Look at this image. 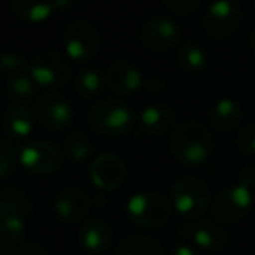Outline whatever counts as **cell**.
I'll return each instance as SVG.
<instances>
[{
    "mask_svg": "<svg viewBox=\"0 0 255 255\" xmlns=\"http://www.w3.org/2000/svg\"><path fill=\"white\" fill-rule=\"evenodd\" d=\"M170 147L175 159L185 166H201L213 152L208 128L198 121H185L171 131Z\"/></svg>",
    "mask_w": 255,
    "mask_h": 255,
    "instance_id": "6da1fadb",
    "label": "cell"
},
{
    "mask_svg": "<svg viewBox=\"0 0 255 255\" xmlns=\"http://www.w3.org/2000/svg\"><path fill=\"white\" fill-rule=\"evenodd\" d=\"M254 184L255 170L248 168L241 173L240 180L229 187L222 189L213 201V217L219 222L236 224L243 219L254 203Z\"/></svg>",
    "mask_w": 255,
    "mask_h": 255,
    "instance_id": "7a4b0ae2",
    "label": "cell"
},
{
    "mask_svg": "<svg viewBox=\"0 0 255 255\" xmlns=\"http://www.w3.org/2000/svg\"><path fill=\"white\" fill-rule=\"evenodd\" d=\"M89 126L100 136L117 138L131 129L135 123V114L131 107L119 98L98 100L89 110Z\"/></svg>",
    "mask_w": 255,
    "mask_h": 255,
    "instance_id": "3957f363",
    "label": "cell"
},
{
    "mask_svg": "<svg viewBox=\"0 0 255 255\" xmlns=\"http://www.w3.org/2000/svg\"><path fill=\"white\" fill-rule=\"evenodd\" d=\"M28 198L19 189L7 187L0 192V240L9 248L21 245L26 234Z\"/></svg>",
    "mask_w": 255,
    "mask_h": 255,
    "instance_id": "277c9868",
    "label": "cell"
},
{
    "mask_svg": "<svg viewBox=\"0 0 255 255\" xmlns=\"http://www.w3.org/2000/svg\"><path fill=\"white\" fill-rule=\"evenodd\" d=\"M171 201L156 191L136 192L126 205L128 219L142 229H159L166 226L171 219Z\"/></svg>",
    "mask_w": 255,
    "mask_h": 255,
    "instance_id": "5b68a950",
    "label": "cell"
},
{
    "mask_svg": "<svg viewBox=\"0 0 255 255\" xmlns=\"http://www.w3.org/2000/svg\"><path fill=\"white\" fill-rule=\"evenodd\" d=\"M171 205L173 210L187 219H198L206 212L210 205V189L199 177H180L171 187Z\"/></svg>",
    "mask_w": 255,
    "mask_h": 255,
    "instance_id": "8992f818",
    "label": "cell"
},
{
    "mask_svg": "<svg viewBox=\"0 0 255 255\" xmlns=\"http://www.w3.org/2000/svg\"><path fill=\"white\" fill-rule=\"evenodd\" d=\"M28 72L37 86L47 89L65 88L70 81V63L54 49H42L28 61Z\"/></svg>",
    "mask_w": 255,
    "mask_h": 255,
    "instance_id": "52a82bcc",
    "label": "cell"
},
{
    "mask_svg": "<svg viewBox=\"0 0 255 255\" xmlns=\"http://www.w3.org/2000/svg\"><path fill=\"white\" fill-rule=\"evenodd\" d=\"M243 12L236 0H215L205 12L203 26L212 39H229L240 30Z\"/></svg>",
    "mask_w": 255,
    "mask_h": 255,
    "instance_id": "ba28073f",
    "label": "cell"
},
{
    "mask_svg": "<svg viewBox=\"0 0 255 255\" xmlns=\"http://www.w3.org/2000/svg\"><path fill=\"white\" fill-rule=\"evenodd\" d=\"M19 163L30 173L47 177L56 173L63 164V154L54 143L46 140H30L26 145L21 147Z\"/></svg>",
    "mask_w": 255,
    "mask_h": 255,
    "instance_id": "9c48e42d",
    "label": "cell"
},
{
    "mask_svg": "<svg viewBox=\"0 0 255 255\" xmlns=\"http://www.w3.org/2000/svg\"><path fill=\"white\" fill-rule=\"evenodd\" d=\"M63 46L68 58L75 61H89L98 54L100 33L93 23L75 19L65 30Z\"/></svg>",
    "mask_w": 255,
    "mask_h": 255,
    "instance_id": "30bf717a",
    "label": "cell"
},
{
    "mask_svg": "<svg viewBox=\"0 0 255 255\" xmlns=\"http://www.w3.org/2000/svg\"><path fill=\"white\" fill-rule=\"evenodd\" d=\"M35 116L40 126L47 131H61L72 123V103L60 93H46L35 105Z\"/></svg>",
    "mask_w": 255,
    "mask_h": 255,
    "instance_id": "8fae6325",
    "label": "cell"
},
{
    "mask_svg": "<svg viewBox=\"0 0 255 255\" xmlns=\"http://www.w3.org/2000/svg\"><path fill=\"white\" fill-rule=\"evenodd\" d=\"M180 40V30L177 23L163 16L147 19L140 30V42L145 49L161 53L175 47Z\"/></svg>",
    "mask_w": 255,
    "mask_h": 255,
    "instance_id": "7c38bea8",
    "label": "cell"
},
{
    "mask_svg": "<svg viewBox=\"0 0 255 255\" xmlns=\"http://www.w3.org/2000/svg\"><path fill=\"white\" fill-rule=\"evenodd\" d=\"M182 238L194 248L205 252H219L227 245V233L213 220H194L180 227Z\"/></svg>",
    "mask_w": 255,
    "mask_h": 255,
    "instance_id": "4fadbf2b",
    "label": "cell"
},
{
    "mask_svg": "<svg viewBox=\"0 0 255 255\" xmlns=\"http://www.w3.org/2000/svg\"><path fill=\"white\" fill-rule=\"evenodd\" d=\"M91 180L100 191L112 192L123 185L126 178V166L124 161L116 154H102L91 164Z\"/></svg>",
    "mask_w": 255,
    "mask_h": 255,
    "instance_id": "5bb4252c",
    "label": "cell"
},
{
    "mask_svg": "<svg viewBox=\"0 0 255 255\" xmlns=\"http://www.w3.org/2000/svg\"><path fill=\"white\" fill-rule=\"evenodd\" d=\"M54 212L65 224H79L91 212V199L82 189L67 187L56 196Z\"/></svg>",
    "mask_w": 255,
    "mask_h": 255,
    "instance_id": "9a60e30c",
    "label": "cell"
},
{
    "mask_svg": "<svg viewBox=\"0 0 255 255\" xmlns=\"http://www.w3.org/2000/svg\"><path fill=\"white\" fill-rule=\"evenodd\" d=\"M105 86L117 96H129L143 84L142 74L135 65L128 61H114L105 72Z\"/></svg>",
    "mask_w": 255,
    "mask_h": 255,
    "instance_id": "2e32d148",
    "label": "cell"
},
{
    "mask_svg": "<svg viewBox=\"0 0 255 255\" xmlns=\"http://www.w3.org/2000/svg\"><path fill=\"white\" fill-rule=\"evenodd\" d=\"M243 110L233 98H220L212 105L208 112L210 126L219 133H231L241 128Z\"/></svg>",
    "mask_w": 255,
    "mask_h": 255,
    "instance_id": "e0dca14e",
    "label": "cell"
},
{
    "mask_svg": "<svg viewBox=\"0 0 255 255\" xmlns=\"http://www.w3.org/2000/svg\"><path fill=\"white\" fill-rule=\"evenodd\" d=\"M79 243L88 255H100L112 243V229L103 219H89L79 231Z\"/></svg>",
    "mask_w": 255,
    "mask_h": 255,
    "instance_id": "ac0fdd59",
    "label": "cell"
},
{
    "mask_svg": "<svg viewBox=\"0 0 255 255\" xmlns=\"http://www.w3.org/2000/svg\"><path fill=\"white\" fill-rule=\"evenodd\" d=\"M138 123L143 131L152 136H164L177 128L175 126V112L171 110V107L161 105V103L143 107L138 116Z\"/></svg>",
    "mask_w": 255,
    "mask_h": 255,
    "instance_id": "d6986e66",
    "label": "cell"
},
{
    "mask_svg": "<svg viewBox=\"0 0 255 255\" xmlns=\"http://www.w3.org/2000/svg\"><path fill=\"white\" fill-rule=\"evenodd\" d=\"M2 128L12 140H25L33 129V116L23 103H14L5 110L2 117Z\"/></svg>",
    "mask_w": 255,
    "mask_h": 255,
    "instance_id": "ffe728a7",
    "label": "cell"
},
{
    "mask_svg": "<svg viewBox=\"0 0 255 255\" xmlns=\"http://www.w3.org/2000/svg\"><path fill=\"white\" fill-rule=\"evenodd\" d=\"M11 9L21 21L37 25L51 18L54 11V0H11Z\"/></svg>",
    "mask_w": 255,
    "mask_h": 255,
    "instance_id": "44dd1931",
    "label": "cell"
},
{
    "mask_svg": "<svg viewBox=\"0 0 255 255\" xmlns=\"http://www.w3.org/2000/svg\"><path fill=\"white\" fill-rule=\"evenodd\" d=\"M112 255H164V248L159 240L147 234H133L123 240Z\"/></svg>",
    "mask_w": 255,
    "mask_h": 255,
    "instance_id": "7402d4cb",
    "label": "cell"
},
{
    "mask_svg": "<svg viewBox=\"0 0 255 255\" xmlns=\"http://www.w3.org/2000/svg\"><path fill=\"white\" fill-rule=\"evenodd\" d=\"M177 61L180 65V68L189 74H198V72L205 70L206 63H208V56L203 46H199L198 42H184L178 51Z\"/></svg>",
    "mask_w": 255,
    "mask_h": 255,
    "instance_id": "603a6c76",
    "label": "cell"
},
{
    "mask_svg": "<svg viewBox=\"0 0 255 255\" xmlns=\"http://www.w3.org/2000/svg\"><path fill=\"white\" fill-rule=\"evenodd\" d=\"M5 89L14 100L23 102V100H30L35 96L37 84L30 75V72H21V74L5 79Z\"/></svg>",
    "mask_w": 255,
    "mask_h": 255,
    "instance_id": "cb8c5ba5",
    "label": "cell"
},
{
    "mask_svg": "<svg viewBox=\"0 0 255 255\" xmlns=\"http://www.w3.org/2000/svg\"><path fill=\"white\" fill-rule=\"evenodd\" d=\"M103 84L105 81H103L102 74L93 67L82 68L75 79V89L82 98H95L96 95H100Z\"/></svg>",
    "mask_w": 255,
    "mask_h": 255,
    "instance_id": "d4e9b609",
    "label": "cell"
},
{
    "mask_svg": "<svg viewBox=\"0 0 255 255\" xmlns=\"http://www.w3.org/2000/svg\"><path fill=\"white\" fill-rule=\"evenodd\" d=\"M65 152L70 156L72 161L75 163H84L89 156H91L93 149L91 143H89L88 136L84 135L82 131H74L68 133V136L65 138Z\"/></svg>",
    "mask_w": 255,
    "mask_h": 255,
    "instance_id": "484cf974",
    "label": "cell"
},
{
    "mask_svg": "<svg viewBox=\"0 0 255 255\" xmlns=\"http://www.w3.org/2000/svg\"><path fill=\"white\" fill-rule=\"evenodd\" d=\"M21 72H28V63H25L18 53H2L0 54V74L7 79Z\"/></svg>",
    "mask_w": 255,
    "mask_h": 255,
    "instance_id": "4316f807",
    "label": "cell"
},
{
    "mask_svg": "<svg viewBox=\"0 0 255 255\" xmlns=\"http://www.w3.org/2000/svg\"><path fill=\"white\" fill-rule=\"evenodd\" d=\"M236 147L245 156L255 157V123L245 124L236 133Z\"/></svg>",
    "mask_w": 255,
    "mask_h": 255,
    "instance_id": "83f0119b",
    "label": "cell"
},
{
    "mask_svg": "<svg viewBox=\"0 0 255 255\" xmlns=\"http://www.w3.org/2000/svg\"><path fill=\"white\" fill-rule=\"evenodd\" d=\"M14 149L7 140L0 138V178H5L14 170Z\"/></svg>",
    "mask_w": 255,
    "mask_h": 255,
    "instance_id": "f1b7e54d",
    "label": "cell"
},
{
    "mask_svg": "<svg viewBox=\"0 0 255 255\" xmlns=\"http://www.w3.org/2000/svg\"><path fill=\"white\" fill-rule=\"evenodd\" d=\"M163 4L166 5L168 11L175 12V14L187 16L199 7L201 0H163Z\"/></svg>",
    "mask_w": 255,
    "mask_h": 255,
    "instance_id": "f546056e",
    "label": "cell"
},
{
    "mask_svg": "<svg viewBox=\"0 0 255 255\" xmlns=\"http://www.w3.org/2000/svg\"><path fill=\"white\" fill-rule=\"evenodd\" d=\"M12 255H49L46 250V247H42L40 243H35V241H26V243H21L14 248Z\"/></svg>",
    "mask_w": 255,
    "mask_h": 255,
    "instance_id": "4dcf8cb0",
    "label": "cell"
},
{
    "mask_svg": "<svg viewBox=\"0 0 255 255\" xmlns=\"http://www.w3.org/2000/svg\"><path fill=\"white\" fill-rule=\"evenodd\" d=\"M171 255H199V254H198V248H194L192 245L182 243V245H177V247L173 248Z\"/></svg>",
    "mask_w": 255,
    "mask_h": 255,
    "instance_id": "1f68e13d",
    "label": "cell"
},
{
    "mask_svg": "<svg viewBox=\"0 0 255 255\" xmlns=\"http://www.w3.org/2000/svg\"><path fill=\"white\" fill-rule=\"evenodd\" d=\"M72 2H74V0H54V7L67 9V7H70V5H72Z\"/></svg>",
    "mask_w": 255,
    "mask_h": 255,
    "instance_id": "d6a6232c",
    "label": "cell"
},
{
    "mask_svg": "<svg viewBox=\"0 0 255 255\" xmlns=\"http://www.w3.org/2000/svg\"><path fill=\"white\" fill-rule=\"evenodd\" d=\"M0 255H12L11 252H9V247L2 240H0Z\"/></svg>",
    "mask_w": 255,
    "mask_h": 255,
    "instance_id": "836d02e7",
    "label": "cell"
},
{
    "mask_svg": "<svg viewBox=\"0 0 255 255\" xmlns=\"http://www.w3.org/2000/svg\"><path fill=\"white\" fill-rule=\"evenodd\" d=\"M250 47H252V51H254V54H255V28L252 30V35H250Z\"/></svg>",
    "mask_w": 255,
    "mask_h": 255,
    "instance_id": "e575fe53",
    "label": "cell"
},
{
    "mask_svg": "<svg viewBox=\"0 0 255 255\" xmlns=\"http://www.w3.org/2000/svg\"><path fill=\"white\" fill-rule=\"evenodd\" d=\"M254 7H255V0H254Z\"/></svg>",
    "mask_w": 255,
    "mask_h": 255,
    "instance_id": "d590c367",
    "label": "cell"
}]
</instances>
